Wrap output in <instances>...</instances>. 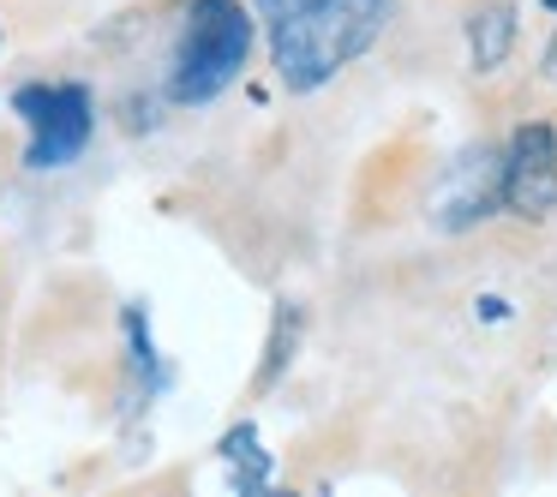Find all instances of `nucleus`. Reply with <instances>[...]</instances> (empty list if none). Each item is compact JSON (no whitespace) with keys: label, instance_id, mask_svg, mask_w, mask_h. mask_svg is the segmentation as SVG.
Returning a JSON list of instances; mask_svg holds the SVG:
<instances>
[{"label":"nucleus","instance_id":"nucleus-1","mask_svg":"<svg viewBox=\"0 0 557 497\" xmlns=\"http://www.w3.org/2000/svg\"><path fill=\"white\" fill-rule=\"evenodd\" d=\"M396 18V0H306L288 18H270V66L288 97L324 90L354 66Z\"/></svg>","mask_w":557,"mask_h":497},{"label":"nucleus","instance_id":"nucleus-2","mask_svg":"<svg viewBox=\"0 0 557 497\" xmlns=\"http://www.w3.org/2000/svg\"><path fill=\"white\" fill-rule=\"evenodd\" d=\"M246 54H252V13H246L240 0H193L181 42H174L169 97L174 102H216L246 73Z\"/></svg>","mask_w":557,"mask_h":497},{"label":"nucleus","instance_id":"nucleus-3","mask_svg":"<svg viewBox=\"0 0 557 497\" xmlns=\"http://www.w3.org/2000/svg\"><path fill=\"white\" fill-rule=\"evenodd\" d=\"M13 114L30 133L25 162L37 174L78 162L85 145H90V133H97V102H90L85 85H18L13 90Z\"/></svg>","mask_w":557,"mask_h":497},{"label":"nucleus","instance_id":"nucleus-4","mask_svg":"<svg viewBox=\"0 0 557 497\" xmlns=\"http://www.w3.org/2000/svg\"><path fill=\"white\" fill-rule=\"evenodd\" d=\"M504 210L521 222H545L557 210V133L528 121L504 145Z\"/></svg>","mask_w":557,"mask_h":497},{"label":"nucleus","instance_id":"nucleus-5","mask_svg":"<svg viewBox=\"0 0 557 497\" xmlns=\"http://www.w3.org/2000/svg\"><path fill=\"white\" fill-rule=\"evenodd\" d=\"M492 210H504V150H468V157L449 169L444 192H437L432 222L456 234V228L485 222Z\"/></svg>","mask_w":557,"mask_h":497},{"label":"nucleus","instance_id":"nucleus-6","mask_svg":"<svg viewBox=\"0 0 557 497\" xmlns=\"http://www.w3.org/2000/svg\"><path fill=\"white\" fill-rule=\"evenodd\" d=\"M516 7L509 0H485L480 13L468 18V54H473V73H497V66L516 54Z\"/></svg>","mask_w":557,"mask_h":497},{"label":"nucleus","instance_id":"nucleus-7","mask_svg":"<svg viewBox=\"0 0 557 497\" xmlns=\"http://www.w3.org/2000/svg\"><path fill=\"white\" fill-rule=\"evenodd\" d=\"M222 461H234V468H240V461H252V468L240 473V492H258V485L270 480V461L258 456V432H252V425H234V432L222 437Z\"/></svg>","mask_w":557,"mask_h":497},{"label":"nucleus","instance_id":"nucleus-8","mask_svg":"<svg viewBox=\"0 0 557 497\" xmlns=\"http://www.w3.org/2000/svg\"><path fill=\"white\" fill-rule=\"evenodd\" d=\"M294 336H300V318H294V306H282V312H276V336H270V360H264V372H258V389H270L282 377V365L294 360Z\"/></svg>","mask_w":557,"mask_h":497},{"label":"nucleus","instance_id":"nucleus-9","mask_svg":"<svg viewBox=\"0 0 557 497\" xmlns=\"http://www.w3.org/2000/svg\"><path fill=\"white\" fill-rule=\"evenodd\" d=\"M294 7H306V0H258V13H264V18H288Z\"/></svg>","mask_w":557,"mask_h":497},{"label":"nucleus","instance_id":"nucleus-10","mask_svg":"<svg viewBox=\"0 0 557 497\" xmlns=\"http://www.w3.org/2000/svg\"><path fill=\"white\" fill-rule=\"evenodd\" d=\"M545 78L557 85V37H552V49H545Z\"/></svg>","mask_w":557,"mask_h":497}]
</instances>
